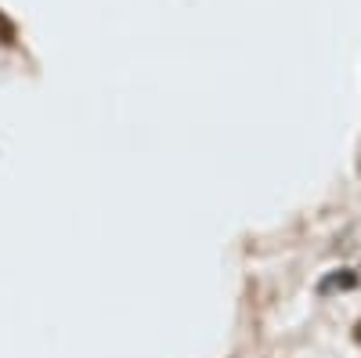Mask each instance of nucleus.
Returning <instances> with one entry per match:
<instances>
[{
	"label": "nucleus",
	"instance_id": "obj_1",
	"mask_svg": "<svg viewBox=\"0 0 361 358\" xmlns=\"http://www.w3.org/2000/svg\"><path fill=\"white\" fill-rule=\"evenodd\" d=\"M343 293V290H357V272L350 268H336V272H329L322 282H318V293Z\"/></svg>",
	"mask_w": 361,
	"mask_h": 358
},
{
	"label": "nucleus",
	"instance_id": "obj_2",
	"mask_svg": "<svg viewBox=\"0 0 361 358\" xmlns=\"http://www.w3.org/2000/svg\"><path fill=\"white\" fill-rule=\"evenodd\" d=\"M18 40V33H15V22L0 11V44H15Z\"/></svg>",
	"mask_w": 361,
	"mask_h": 358
},
{
	"label": "nucleus",
	"instance_id": "obj_3",
	"mask_svg": "<svg viewBox=\"0 0 361 358\" xmlns=\"http://www.w3.org/2000/svg\"><path fill=\"white\" fill-rule=\"evenodd\" d=\"M354 344H361V318L354 322Z\"/></svg>",
	"mask_w": 361,
	"mask_h": 358
}]
</instances>
